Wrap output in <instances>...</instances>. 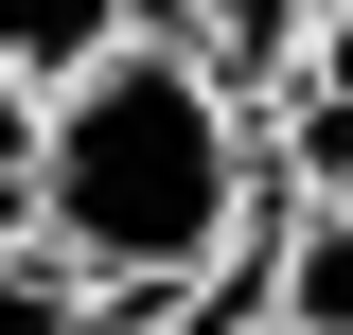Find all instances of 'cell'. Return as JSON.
Instances as JSON below:
<instances>
[{
  "label": "cell",
  "mask_w": 353,
  "mask_h": 335,
  "mask_svg": "<svg viewBox=\"0 0 353 335\" xmlns=\"http://www.w3.org/2000/svg\"><path fill=\"white\" fill-rule=\"evenodd\" d=\"M283 53H301V71H336V88H353V0H301V36H283Z\"/></svg>",
  "instance_id": "8992f818"
},
{
  "label": "cell",
  "mask_w": 353,
  "mask_h": 335,
  "mask_svg": "<svg viewBox=\"0 0 353 335\" xmlns=\"http://www.w3.org/2000/svg\"><path fill=\"white\" fill-rule=\"evenodd\" d=\"M141 18H159V36H194L230 88H265V71H283V36H301V0H141Z\"/></svg>",
  "instance_id": "5b68a950"
},
{
  "label": "cell",
  "mask_w": 353,
  "mask_h": 335,
  "mask_svg": "<svg viewBox=\"0 0 353 335\" xmlns=\"http://www.w3.org/2000/svg\"><path fill=\"white\" fill-rule=\"evenodd\" d=\"M106 300H124V283H88L71 247L0 230V335H106Z\"/></svg>",
  "instance_id": "3957f363"
},
{
  "label": "cell",
  "mask_w": 353,
  "mask_h": 335,
  "mask_svg": "<svg viewBox=\"0 0 353 335\" xmlns=\"http://www.w3.org/2000/svg\"><path fill=\"white\" fill-rule=\"evenodd\" d=\"M18 212H36V247H71L88 283H212L248 247L265 212V159H248V88L212 71L194 36L124 18L106 53L18 106Z\"/></svg>",
  "instance_id": "6da1fadb"
},
{
  "label": "cell",
  "mask_w": 353,
  "mask_h": 335,
  "mask_svg": "<svg viewBox=\"0 0 353 335\" xmlns=\"http://www.w3.org/2000/svg\"><path fill=\"white\" fill-rule=\"evenodd\" d=\"M141 0H0V88H18V106H36L53 71H71V53H106L124 36Z\"/></svg>",
  "instance_id": "277c9868"
},
{
  "label": "cell",
  "mask_w": 353,
  "mask_h": 335,
  "mask_svg": "<svg viewBox=\"0 0 353 335\" xmlns=\"http://www.w3.org/2000/svg\"><path fill=\"white\" fill-rule=\"evenodd\" d=\"M230 335H283V318H265V300H248V318H230Z\"/></svg>",
  "instance_id": "52a82bcc"
},
{
  "label": "cell",
  "mask_w": 353,
  "mask_h": 335,
  "mask_svg": "<svg viewBox=\"0 0 353 335\" xmlns=\"http://www.w3.org/2000/svg\"><path fill=\"white\" fill-rule=\"evenodd\" d=\"M265 318L283 335H353V194H283L265 212Z\"/></svg>",
  "instance_id": "7a4b0ae2"
}]
</instances>
